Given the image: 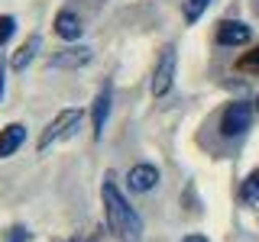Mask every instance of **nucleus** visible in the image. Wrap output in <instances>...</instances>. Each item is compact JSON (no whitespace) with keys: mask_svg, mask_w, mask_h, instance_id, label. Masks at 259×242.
Here are the masks:
<instances>
[{"mask_svg":"<svg viewBox=\"0 0 259 242\" xmlns=\"http://www.w3.org/2000/svg\"><path fill=\"white\" fill-rule=\"evenodd\" d=\"M101 197H104V213H107V226H110L113 236L120 242H140L143 239V220H140V213L126 204V197L120 194L117 184L104 181Z\"/></svg>","mask_w":259,"mask_h":242,"instance_id":"obj_1","label":"nucleus"},{"mask_svg":"<svg viewBox=\"0 0 259 242\" xmlns=\"http://www.w3.org/2000/svg\"><path fill=\"white\" fill-rule=\"evenodd\" d=\"M81 119H84V113H81V110H62L59 116L46 126V133L39 136V152H49V145H55V142H62V139H71V136L78 133Z\"/></svg>","mask_w":259,"mask_h":242,"instance_id":"obj_2","label":"nucleus"},{"mask_svg":"<svg viewBox=\"0 0 259 242\" xmlns=\"http://www.w3.org/2000/svg\"><path fill=\"white\" fill-rule=\"evenodd\" d=\"M249 123H253V107H249L246 100H237V103H230L221 116V136L237 139V136H243L249 129Z\"/></svg>","mask_w":259,"mask_h":242,"instance_id":"obj_3","label":"nucleus"},{"mask_svg":"<svg viewBox=\"0 0 259 242\" xmlns=\"http://www.w3.org/2000/svg\"><path fill=\"white\" fill-rule=\"evenodd\" d=\"M172 81H175V48H162V58L156 65V75H152V94L165 97L172 91Z\"/></svg>","mask_w":259,"mask_h":242,"instance_id":"obj_4","label":"nucleus"},{"mask_svg":"<svg viewBox=\"0 0 259 242\" xmlns=\"http://www.w3.org/2000/svg\"><path fill=\"white\" fill-rule=\"evenodd\" d=\"M91 62V48L88 45H75V48H62L49 58V68H81Z\"/></svg>","mask_w":259,"mask_h":242,"instance_id":"obj_5","label":"nucleus"},{"mask_svg":"<svg viewBox=\"0 0 259 242\" xmlns=\"http://www.w3.org/2000/svg\"><path fill=\"white\" fill-rule=\"evenodd\" d=\"M110 100H113V91L110 84L101 87V94L94 97V110H91V123H94V139L104 136V126H107V116H110Z\"/></svg>","mask_w":259,"mask_h":242,"instance_id":"obj_6","label":"nucleus"},{"mask_svg":"<svg viewBox=\"0 0 259 242\" xmlns=\"http://www.w3.org/2000/svg\"><path fill=\"white\" fill-rule=\"evenodd\" d=\"M249 39H253V32H249L246 23H233V20H227L217 26V42L221 45H246Z\"/></svg>","mask_w":259,"mask_h":242,"instance_id":"obj_7","label":"nucleus"},{"mask_svg":"<svg viewBox=\"0 0 259 242\" xmlns=\"http://www.w3.org/2000/svg\"><path fill=\"white\" fill-rule=\"evenodd\" d=\"M126 181H130V188L133 191H152L159 184V168L156 165H136V168H130V174H126Z\"/></svg>","mask_w":259,"mask_h":242,"instance_id":"obj_8","label":"nucleus"},{"mask_svg":"<svg viewBox=\"0 0 259 242\" xmlns=\"http://www.w3.org/2000/svg\"><path fill=\"white\" fill-rule=\"evenodd\" d=\"M26 139V126L23 123H10L7 129H0V158H10L16 149Z\"/></svg>","mask_w":259,"mask_h":242,"instance_id":"obj_9","label":"nucleus"},{"mask_svg":"<svg viewBox=\"0 0 259 242\" xmlns=\"http://www.w3.org/2000/svg\"><path fill=\"white\" fill-rule=\"evenodd\" d=\"M55 32H59L62 39H78L81 32H84V26H81V20L71 10H62L55 16Z\"/></svg>","mask_w":259,"mask_h":242,"instance_id":"obj_10","label":"nucleus"},{"mask_svg":"<svg viewBox=\"0 0 259 242\" xmlns=\"http://www.w3.org/2000/svg\"><path fill=\"white\" fill-rule=\"evenodd\" d=\"M39 45H42V39H39V36H29L26 42L16 48V55H13V62H10V65H13V71H23V68H26V65H29L32 58H36Z\"/></svg>","mask_w":259,"mask_h":242,"instance_id":"obj_11","label":"nucleus"},{"mask_svg":"<svg viewBox=\"0 0 259 242\" xmlns=\"http://www.w3.org/2000/svg\"><path fill=\"white\" fill-rule=\"evenodd\" d=\"M243 200H246V204H259V171H253L246 177V181H243Z\"/></svg>","mask_w":259,"mask_h":242,"instance_id":"obj_12","label":"nucleus"},{"mask_svg":"<svg viewBox=\"0 0 259 242\" xmlns=\"http://www.w3.org/2000/svg\"><path fill=\"white\" fill-rule=\"evenodd\" d=\"M207 4H210V0H188V4H185V20H188V23L201 20V13L207 10Z\"/></svg>","mask_w":259,"mask_h":242,"instance_id":"obj_13","label":"nucleus"},{"mask_svg":"<svg viewBox=\"0 0 259 242\" xmlns=\"http://www.w3.org/2000/svg\"><path fill=\"white\" fill-rule=\"evenodd\" d=\"M13 32H16V20H13V16H0V45L10 42Z\"/></svg>","mask_w":259,"mask_h":242,"instance_id":"obj_14","label":"nucleus"},{"mask_svg":"<svg viewBox=\"0 0 259 242\" xmlns=\"http://www.w3.org/2000/svg\"><path fill=\"white\" fill-rule=\"evenodd\" d=\"M26 239H29V232L23 229V226H13L10 236H7V242H26Z\"/></svg>","mask_w":259,"mask_h":242,"instance_id":"obj_15","label":"nucleus"},{"mask_svg":"<svg viewBox=\"0 0 259 242\" xmlns=\"http://www.w3.org/2000/svg\"><path fill=\"white\" fill-rule=\"evenodd\" d=\"M182 242H207V236H198V232H191V236H185Z\"/></svg>","mask_w":259,"mask_h":242,"instance_id":"obj_16","label":"nucleus"},{"mask_svg":"<svg viewBox=\"0 0 259 242\" xmlns=\"http://www.w3.org/2000/svg\"><path fill=\"white\" fill-rule=\"evenodd\" d=\"M0 97H4V68H0Z\"/></svg>","mask_w":259,"mask_h":242,"instance_id":"obj_17","label":"nucleus"},{"mask_svg":"<svg viewBox=\"0 0 259 242\" xmlns=\"http://www.w3.org/2000/svg\"><path fill=\"white\" fill-rule=\"evenodd\" d=\"M256 110H259V100H256Z\"/></svg>","mask_w":259,"mask_h":242,"instance_id":"obj_18","label":"nucleus"}]
</instances>
